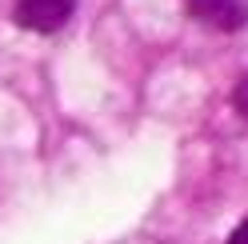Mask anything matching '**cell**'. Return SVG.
<instances>
[{
	"label": "cell",
	"instance_id": "cell-1",
	"mask_svg": "<svg viewBox=\"0 0 248 244\" xmlns=\"http://www.w3.org/2000/svg\"><path fill=\"white\" fill-rule=\"evenodd\" d=\"M72 8H76V0H16L12 20L28 28V32H56L72 16Z\"/></svg>",
	"mask_w": 248,
	"mask_h": 244
},
{
	"label": "cell",
	"instance_id": "cell-2",
	"mask_svg": "<svg viewBox=\"0 0 248 244\" xmlns=\"http://www.w3.org/2000/svg\"><path fill=\"white\" fill-rule=\"evenodd\" d=\"M188 12L200 24L220 28V32H236V28H244V20H248L244 0H188Z\"/></svg>",
	"mask_w": 248,
	"mask_h": 244
},
{
	"label": "cell",
	"instance_id": "cell-3",
	"mask_svg": "<svg viewBox=\"0 0 248 244\" xmlns=\"http://www.w3.org/2000/svg\"><path fill=\"white\" fill-rule=\"evenodd\" d=\"M232 108H236V112L248 120V76H240L236 88H232Z\"/></svg>",
	"mask_w": 248,
	"mask_h": 244
},
{
	"label": "cell",
	"instance_id": "cell-4",
	"mask_svg": "<svg viewBox=\"0 0 248 244\" xmlns=\"http://www.w3.org/2000/svg\"><path fill=\"white\" fill-rule=\"evenodd\" d=\"M228 244H248V220H244V224L236 228V232L228 236Z\"/></svg>",
	"mask_w": 248,
	"mask_h": 244
}]
</instances>
